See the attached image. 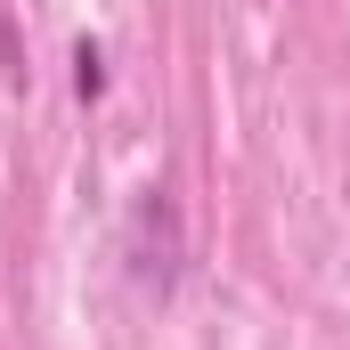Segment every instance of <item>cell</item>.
<instances>
[{"label": "cell", "instance_id": "obj_2", "mask_svg": "<svg viewBox=\"0 0 350 350\" xmlns=\"http://www.w3.org/2000/svg\"><path fill=\"white\" fill-rule=\"evenodd\" d=\"M106 82H114V66H106V41H74V98H82V106H98V98H106Z\"/></svg>", "mask_w": 350, "mask_h": 350}, {"label": "cell", "instance_id": "obj_1", "mask_svg": "<svg viewBox=\"0 0 350 350\" xmlns=\"http://www.w3.org/2000/svg\"><path fill=\"white\" fill-rule=\"evenodd\" d=\"M131 277L139 293H172L179 285V212H172V187H139L131 204Z\"/></svg>", "mask_w": 350, "mask_h": 350}]
</instances>
